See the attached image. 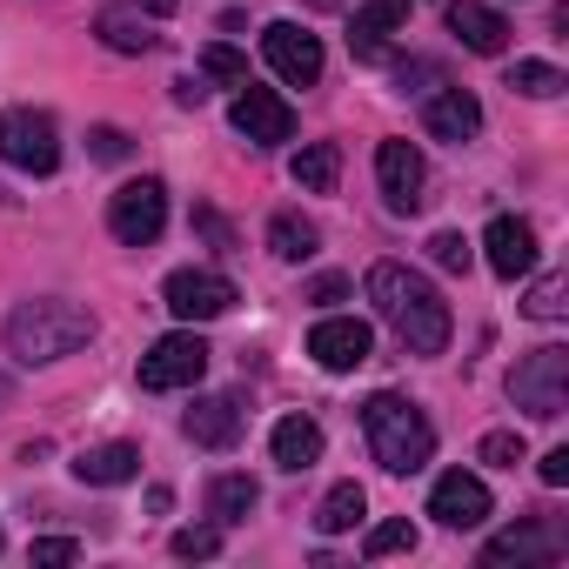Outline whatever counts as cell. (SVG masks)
I'll use <instances>...</instances> for the list:
<instances>
[{
	"mask_svg": "<svg viewBox=\"0 0 569 569\" xmlns=\"http://www.w3.org/2000/svg\"><path fill=\"white\" fill-rule=\"evenodd\" d=\"M369 302L409 356H442L449 349V302L429 274H416L402 261H376L369 268Z\"/></svg>",
	"mask_w": 569,
	"mask_h": 569,
	"instance_id": "6da1fadb",
	"label": "cell"
},
{
	"mask_svg": "<svg viewBox=\"0 0 569 569\" xmlns=\"http://www.w3.org/2000/svg\"><path fill=\"white\" fill-rule=\"evenodd\" d=\"M94 342V316L81 302H61V296H41V302H21L8 316V356L41 369V362H61L74 349Z\"/></svg>",
	"mask_w": 569,
	"mask_h": 569,
	"instance_id": "7a4b0ae2",
	"label": "cell"
},
{
	"mask_svg": "<svg viewBox=\"0 0 569 569\" xmlns=\"http://www.w3.org/2000/svg\"><path fill=\"white\" fill-rule=\"evenodd\" d=\"M362 436H369V456H376L389 476H416V469L436 456L429 416H422L409 396H389V389L362 402Z\"/></svg>",
	"mask_w": 569,
	"mask_h": 569,
	"instance_id": "3957f363",
	"label": "cell"
},
{
	"mask_svg": "<svg viewBox=\"0 0 569 569\" xmlns=\"http://www.w3.org/2000/svg\"><path fill=\"white\" fill-rule=\"evenodd\" d=\"M509 402L536 422H556L569 409V349H536L509 369Z\"/></svg>",
	"mask_w": 569,
	"mask_h": 569,
	"instance_id": "277c9868",
	"label": "cell"
},
{
	"mask_svg": "<svg viewBox=\"0 0 569 569\" xmlns=\"http://www.w3.org/2000/svg\"><path fill=\"white\" fill-rule=\"evenodd\" d=\"M0 161L21 174H54L61 168V128L41 108H8L0 114Z\"/></svg>",
	"mask_w": 569,
	"mask_h": 569,
	"instance_id": "5b68a950",
	"label": "cell"
},
{
	"mask_svg": "<svg viewBox=\"0 0 569 569\" xmlns=\"http://www.w3.org/2000/svg\"><path fill=\"white\" fill-rule=\"evenodd\" d=\"M108 228H114V241L148 248V241L168 228V188H161L154 174L121 181V188H114V201H108Z\"/></svg>",
	"mask_w": 569,
	"mask_h": 569,
	"instance_id": "8992f818",
	"label": "cell"
},
{
	"mask_svg": "<svg viewBox=\"0 0 569 569\" xmlns=\"http://www.w3.org/2000/svg\"><path fill=\"white\" fill-rule=\"evenodd\" d=\"M161 302H168L174 322H214V316H228L241 296H234V281L214 274V268H174L168 289H161Z\"/></svg>",
	"mask_w": 569,
	"mask_h": 569,
	"instance_id": "52a82bcc",
	"label": "cell"
},
{
	"mask_svg": "<svg viewBox=\"0 0 569 569\" xmlns=\"http://www.w3.org/2000/svg\"><path fill=\"white\" fill-rule=\"evenodd\" d=\"M208 376V342L194 336V329H174V336H161L148 356H141V389H194Z\"/></svg>",
	"mask_w": 569,
	"mask_h": 569,
	"instance_id": "ba28073f",
	"label": "cell"
},
{
	"mask_svg": "<svg viewBox=\"0 0 569 569\" xmlns=\"http://www.w3.org/2000/svg\"><path fill=\"white\" fill-rule=\"evenodd\" d=\"M228 121H234V134H241V141H254V148H281V141H296V108L281 101L274 88H254V81L234 94Z\"/></svg>",
	"mask_w": 569,
	"mask_h": 569,
	"instance_id": "9c48e42d",
	"label": "cell"
},
{
	"mask_svg": "<svg viewBox=\"0 0 569 569\" xmlns=\"http://www.w3.org/2000/svg\"><path fill=\"white\" fill-rule=\"evenodd\" d=\"M261 54H268V68L289 81V88H316L322 81V41L309 34V28H296V21H274V28H261Z\"/></svg>",
	"mask_w": 569,
	"mask_h": 569,
	"instance_id": "30bf717a",
	"label": "cell"
},
{
	"mask_svg": "<svg viewBox=\"0 0 569 569\" xmlns=\"http://www.w3.org/2000/svg\"><path fill=\"white\" fill-rule=\"evenodd\" d=\"M376 181H382V201L396 214H416L422 208V188H429V168H422L416 141H382L376 148Z\"/></svg>",
	"mask_w": 569,
	"mask_h": 569,
	"instance_id": "8fae6325",
	"label": "cell"
},
{
	"mask_svg": "<svg viewBox=\"0 0 569 569\" xmlns=\"http://www.w3.org/2000/svg\"><path fill=\"white\" fill-rule=\"evenodd\" d=\"M369 349H376V336H369V322H356V316H329V322H316V329H309V356H316L329 376L362 369V362H369Z\"/></svg>",
	"mask_w": 569,
	"mask_h": 569,
	"instance_id": "7c38bea8",
	"label": "cell"
},
{
	"mask_svg": "<svg viewBox=\"0 0 569 569\" xmlns=\"http://www.w3.org/2000/svg\"><path fill=\"white\" fill-rule=\"evenodd\" d=\"M429 516H436L442 529H476V522L489 516V482L469 476V469L436 476V489H429Z\"/></svg>",
	"mask_w": 569,
	"mask_h": 569,
	"instance_id": "4fadbf2b",
	"label": "cell"
},
{
	"mask_svg": "<svg viewBox=\"0 0 569 569\" xmlns=\"http://www.w3.org/2000/svg\"><path fill=\"white\" fill-rule=\"evenodd\" d=\"M482 254H489V268H496L502 281H516V274L536 268V228H529L522 214H496V221L482 228Z\"/></svg>",
	"mask_w": 569,
	"mask_h": 569,
	"instance_id": "5bb4252c",
	"label": "cell"
},
{
	"mask_svg": "<svg viewBox=\"0 0 569 569\" xmlns=\"http://www.w3.org/2000/svg\"><path fill=\"white\" fill-rule=\"evenodd\" d=\"M422 128L436 134V141H476V128H482V101L469 94V88H436L429 101H422Z\"/></svg>",
	"mask_w": 569,
	"mask_h": 569,
	"instance_id": "9a60e30c",
	"label": "cell"
},
{
	"mask_svg": "<svg viewBox=\"0 0 569 569\" xmlns=\"http://www.w3.org/2000/svg\"><path fill=\"white\" fill-rule=\"evenodd\" d=\"M241 402L234 396H194V409L181 416V429H188V442L194 449H234L241 442Z\"/></svg>",
	"mask_w": 569,
	"mask_h": 569,
	"instance_id": "2e32d148",
	"label": "cell"
},
{
	"mask_svg": "<svg viewBox=\"0 0 569 569\" xmlns=\"http://www.w3.org/2000/svg\"><path fill=\"white\" fill-rule=\"evenodd\" d=\"M449 34L469 54H502L509 48V21L489 8V0H449Z\"/></svg>",
	"mask_w": 569,
	"mask_h": 569,
	"instance_id": "e0dca14e",
	"label": "cell"
},
{
	"mask_svg": "<svg viewBox=\"0 0 569 569\" xmlns=\"http://www.w3.org/2000/svg\"><path fill=\"white\" fill-rule=\"evenodd\" d=\"M402 21H409V0H362V8H356V34H349L356 61H389V34Z\"/></svg>",
	"mask_w": 569,
	"mask_h": 569,
	"instance_id": "ac0fdd59",
	"label": "cell"
},
{
	"mask_svg": "<svg viewBox=\"0 0 569 569\" xmlns=\"http://www.w3.org/2000/svg\"><path fill=\"white\" fill-rule=\"evenodd\" d=\"M549 556H556V536H549V522H536V516L482 542V569H502V562H549Z\"/></svg>",
	"mask_w": 569,
	"mask_h": 569,
	"instance_id": "d6986e66",
	"label": "cell"
},
{
	"mask_svg": "<svg viewBox=\"0 0 569 569\" xmlns=\"http://www.w3.org/2000/svg\"><path fill=\"white\" fill-rule=\"evenodd\" d=\"M268 449H274V462L289 469V476H302V469L322 462V422L316 416H281L274 436H268Z\"/></svg>",
	"mask_w": 569,
	"mask_h": 569,
	"instance_id": "ffe728a7",
	"label": "cell"
},
{
	"mask_svg": "<svg viewBox=\"0 0 569 569\" xmlns=\"http://www.w3.org/2000/svg\"><path fill=\"white\" fill-rule=\"evenodd\" d=\"M74 476H81L88 489L134 482V476H141V449H134V442H101V449H81V456H74Z\"/></svg>",
	"mask_w": 569,
	"mask_h": 569,
	"instance_id": "44dd1931",
	"label": "cell"
},
{
	"mask_svg": "<svg viewBox=\"0 0 569 569\" xmlns=\"http://www.w3.org/2000/svg\"><path fill=\"white\" fill-rule=\"evenodd\" d=\"M254 502H261L254 476H214V482H208V516H214L221 529L248 522V516H254Z\"/></svg>",
	"mask_w": 569,
	"mask_h": 569,
	"instance_id": "7402d4cb",
	"label": "cell"
},
{
	"mask_svg": "<svg viewBox=\"0 0 569 569\" xmlns=\"http://www.w3.org/2000/svg\"><path fill=\"white\" fill-rule=\"evenodd\" d=\"M289 174H296V188L329 194V188H336V174H342V148H336V141H309V148L289 161Z\"/></svg>",
	"mask_w": 569,
	"mask_h": 569,
	"instance_id": "603a6c76",
	"label": "cell"
},
{
	"mask_svg": "<svg viewBox=\"0 0 569 569\" xmlns=\"http://www.w3.org/2000/svg\"><path fill=\"white\" fill-rule=\"evenodd\" d=\"M316 241H322V234H316V221H302L296 208H281V214L268 221V254H281V261H309V254H316Z\"/></svg>",
	"mask_w": 569,
	"mask_h": 569,
	"instance_id": "cb8c5ba5",
	"label": "cell"
},
{
	"mask_svg": "<svg viewBox=\"0 0 569 569\" xmlns=\"http://www.w3.org/2000/svg\"><path fill=\"white\" fill-rule=\"evenodd\" d=\"M362 516H369L362 482H336V489L322 496V509H316V529H322V536H342V529H356Z\"/></svg>",
	"mask_w": 569,
	"mask_h": 569,
	"instance_id": "d4e9b609",
	"label": "cell"
},
{
	"mask_svg": "<svg viewBox=\"0 0 569 569\" xmlns=\"http://www.w3.org/2000/svg\"><path fill=\"white\" fill-rule=\"evenodd\" d=\"M94 34L114 48V54H148L154 48V34H148V21L141 14H128V8H108L101 21H94Z\"/></svg>",
	"mask_w": 569,
	"mask_h": 569,
	"instance_id": "484cf974",
	"label": "cell"
},
{
	"mask_svg": "<svg viewBox=\"0 0 569 569\" xmlns=\"http://www.w3.org/2000/svg\"><path fill=\"white\" fill-rule=\"evenodd\" d=\"M509 88L529 94V101H556V94H562V68H549V61H516V68H509Z\"/></svg>",
	"mask_w": 569,
	"mask_h": 569,
	"instance_id": "4316f807",
	"label": "cell"
},
{
	"mask_svg": "<svg viewBox=\"0 0 569 569\" xmlns=\"http://www.w3.org/2000/svg\"><path fill=\"white\" fill-rule=\"evenodd\" d=\"M562 296H569V281H562V274H542V281H536V289L522 296V316H529V322H556V316L569 309Z\"/></svg>",
	"mask_w": 569,
	"mask_h": 569,
	"instance_id": "83f0119b",
	"label": "cell"
},
{
	"mask_svg": "<svg viewBox=\"0 0 569 569\" xmlns=\"http://www.w3.org/2000/svg\"><path fill=\"white\" fill-rule=\"evenodd\" d=\"M201 74H208V81H221V88H248V61H241L234 48H221V41H214V48H201Z\"/></svg>",
	"mask_w": 569,
	"mask_h": 569,
	"instance_id": "f1b7e54d",
	"label": "cell"
},
{
	"mask_svg": "<svg viewBox=\"0 0 569 569\" xmlns=\"http://www.w3.org/2000/svg\"><path fill=\"white\" fill-rule=\"evenodd\" d=\"M402 549H416V522H409V516L376 522V529H369V542H362V556H402Z\"/></svg>",
	"mask_w": 569,
	"mask_h": 569,
	"instance_id": "f546056e",
	"label": "cell"
},
{
	"mask_svg": "<svg viewBox=\"0 0 569 569\" xmlns=\"http://www.w3.org/2000/svg\"><path fill=\"white\" fill-rule=\"evenodd\" d=\"M476 456H482V462H496V469H516V462H529V449H522V436H516V429H489Z\"/></svg>",
	"mask_w": 569,
	"mask_h": 569,
	"instance_id": "4dcf8cb0",
	"label": "cell"
},
{
	"mask_svg": "<svg viewBox=\"0 0 569 569\" xmlns=\"http://www.w3.org/2000/svg\"><path fill=\"white\" fill-rule=\"evenodd\" d=\"M214 549H221V522H188V529H174V556L201 562V556H214Z\"/></svg>",
	"mask_w": 569,
	"mask_h": 569,
	"instance_id": "1f68e13d",
	"label": "cell"
},
{
	"mask_svg": "<svg viewBox=\"0 0 569 569\" xmlns=\"http://www.w3.org/2000/svg\"><path fill=\"white\" fill-rule=\"evenodd\" d=\"M429 254H436V268H449V274H462V268L476 261V248H469V241H462L456 228H442V234L429 241Z\"/></svg>",
	"mask_w": 569,
	"mask_h": 569,
	"instance_id": "d6a6232c",
	"label": "cell"
},
{
	"mask_svg": "<svg viewBox=\"0 0 569 569\" xmlns=\"http://www.w3.org/2000/svg\"><path fill=\"white\" fill-rule=\"evenodd\" d=\"M81 556V542H68V536H41L34 549H28V562H48V569H61V562H74Z\"/></svg>",
	"mask_w": 569,
	"mask_h": 569,
	"instance_id": "836d02e7",
	"label": "cell"
},
{
	"mask_svg": "<svg viewBox=\"0 0 569 569\" xmlns=\"http://www.w3.org/2000/svg\"><path fill=\"white\" fill-rule=\"evenodd\" d=\"M88 148H94V161H128V134L121 128H94Z\"/></svg>",
	"mask_w": 569,
	"mask_h": 569,
	"instance_id": "e575fe53",
	"label": "cell"
},
{
	"mask_svg": "<svg viewBox=\"0 0 569 569\" xmlns=\"http://www.w3.org/2000/svg\"><path fill=\"white\" fill-rule=\"evenodd\" d=\"M536 476H542L549 489H562V482H569V449H549V456L536 462Z\"/></svg>",
	"mask_w": 569,
	"mask_h": 569,
	"instance_id": "d590c367",
	"label": "cell"
},
{
	"mask_svg": "<svg viewBox=\"0 0 569 569\" xmlns=\"http://www.w3.org/2000/svg\"><path fill=\"white\" fill-rule=\"evenodd\" d=\"M349 296V281L342 274H322V281H309V302H342Z\"/></svg>",
	"mask_w": 569,
	"mask_h": 569,
	"instance_id": "8d00e7d4",
	"label": "cell"
},
{
	"mask_svg": "<svg viewBox=\"0 0 569 569\" xmlns=\"http://www.w3.org/2000/svg\"><path fill=\"white\" fill-rule=\"evenodd\" d=\"M201 94H208L201 81H174V101H181V108H201Z\"/></svg>",
	"mask_w": 569,
	"mask_h": 569,
	"instance_id": "74e56055",
	"label": "cell"
},
{
	"mask_svg": "<svg viewBox=\"0 0 569 569\" xmlns=\"http://www.w3.org/2000/svg\"><path fill=\"white\" fill-rule=\"evenodd\" d=\"M141 8H148V14H174V8H181V0H141Z\"/></svg>",
	"mask_w": 569,
	"mask_h": 569,
	"instance_id": "f35d334b",
	"label": "cell"
},
{
	"mask_svg": "<svg viewBox=\"0 0 569 569\" xmlns=\"http://www.w3.org/2000/svg\"><path fill=\"white\" fill-rule=\"evenodd\" d=\"M309 8H342V0H309Z\"/></svg>",
	"mask_w": 569,
	"mask_h": 569,
	"instance_id": "ab89813d",
	"label": "cell"
},
{
	"mask_svg": "<svg viewBox=\"0 0 569 569\" xmlns=\"http://www.w3.org/2000/svg\"><path fill=\"white\" fill-rule=\"evenodd\" d=\"M0 402H8V382H0Z\"/></svg>",
	"mask_w": 569,
	"mask_h": 569,
	"instance_id": "60d3db41",
	"label": "cell"
}]
</instances>
